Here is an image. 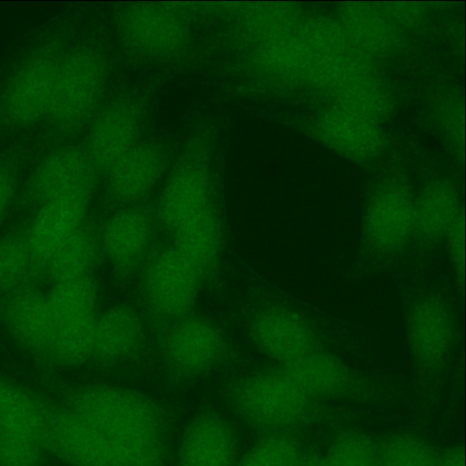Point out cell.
I'll use <instances>...</instances> for the list:
<instances>
[{"label":"cell","instance_id":"11","mask_svg":"<svg viewBox=\"0 0 466 466\" xmlns=\"http://www.w3.org/2000/svg\"><path fill=\"white\" fill-rule=\"evenodd\" d=\"M407 340L415 362L425 369L441 367L456 340V324L448 305L436 297H424L410 309Z\"/></svg>","mask_w":466,"mask_h":466},{"label":"cell","instance_id":"34","mask_svg":"<svg viewBox=\"0 0 466 466\" xmlns=\"http://www.w3.org/2000/svg\"><path fill=\"white\" fill-rule=\"evenodd\" d=\"M448 252L451 264L460 276L464 271V219L461 215L446 236Z\"/></svg>","mask_w":466,"mask_h":466},{"label":"cell","instance_id":"25","mask_svg":"<svg viewBox=\"0 0 466 466\" xmlns=\"http://www.w3.org/2000/svg\"><path fill=\"white\" fill-rule=\"evenodd\" d=\"M96 317L89 314L57 321L46 353L62 366L82 364L93 353Z\"/></svg>","mask_w":466,"mask_h":466},{"label":"cell","instance_id":"33","mask_svg":"<svg viewBox=\"0 0 466 466\" xmlns=\"http://www.w3.org/2000/svg\"><path fill=\"white\" fill-rule=\"evenodd\" d=\"M43 440L0 434V466H43Z\"/></svg>","mask_w":466,"mask_h":466},{"label":"cell","instance_id":"10","mask_svg":"<svg viewBox=\"0 0 466 466\" xmlns=\"http://www.w3.org/2000/svg\"><path fill=\"white\" fill-rule=\"evenodd\" d=\"M43 441L66 466H121L102 433L69 407L49 412Z\"/></svg>","mask_w":466,"mask_h":466},{"label":"cell","instance_id":"31","mask_svg":"<svg viewBox=\"0 0 466 466\" xmlns=\"http://www.w3.org/2000/svg\"><path fill=\"white\" fill-rule=\"evenodd\" d=\"M324 457L328 466H379V447L364 433L350 431L338 437Z\"/></svg>","mask_w":466,"mask_h":466},{"label":"cell","instance_id":"4","mask_svg":"<svg viewBox=\"0 0 466 466\" xmlns=\"http://www.w3.org/2000/svg\"><path fill=\"white\" fill-rule=\"evenodd\" d=\"M60 57L45 45L14 69L0 95V116L7 125L28 127L47 117Z\"/></svg>","mask_w":466,"mask_h":466},{"label":"cell","instance_id":"9","mask_svg":"<svg viewBox=\"0 0 466 466\" xmlns=\"http://www.w3.org/2000/svg\"><path fill=\"white\" fill-rule=\"evenodd\" d=\"M364 238L384 255L402 249L415 235V199L404 186L388 183L370 197L363 216Z\"/></svg>","mask_w":466,"mask_h":466},{"label":"cell","instance_id":"16","mask_svg":"<svg viewBox=\"0 0 466 466\" xmlns=\"http://www.w3.org/2000/svg\"><path fill=\"white\" fill-rule=\"evenodd\" d=\"M238 440L229 421L216 412L197 416L183 432L177 466H235Z\"/></svg>","mask_w":466,"mask_h":466},{"label":"cell","instance_id":"6","mask_svg":"<svg viewBox=\"0 0 466 466\" xmlns=\"http://www.w3.org/2000/svg\"><path fill=\"white\" fill-rule=\"evenodd\" d=\"M158 216L173 235L218 218L206 165L185 160L174 168L159 196Z\"/></svg>","mask_w":466,"mask_h":466},{"label":"cell","instance_id":"27","mask_svg":"<svg viewBox=\"0 0 466 466\" xmlns=\"http://www.w3.org/2000/svg\"><path fill=\"white\" fill-rule=\"evenodd\" d=\"M56 321L96 314L97 289L88 276L55 282L46 296Z\"/></svg>","mask_w":466,"mask_h":466},{"label":"cell","instance_id":"8","mask_svg":"<svg viewBox=\"0 0 466 466\" xmlns=\"http://www.w3.org/2000/svg\"><path fill=\"white\" fill-rule=\"evenodd\" d=\"M142 111L133 98H116L96 112L89 123L85 152L97 172L106 173L137 142Z\"/></svg>","mask_w":466,"mask_h":466},{"label":"cell","instance_id":"1","mask_svg":"<svg viewBox=\"0 0 466 466\" xmlns=\"http://www.w3.org/2000/svg\"><path fill=\"white\" fill-rule=\"evenodd\" d=\"M67 407L102 433L121 466H167L168 421L148 396L125 387L91 384L74 390Z\"/></svg>","mask_w":466,"mask_h":466},{"label":"cell","instance_id":"13","mask_svg":"<svg viewBox=\"0 0 466 466\" xmlns=\"http://www.w3.org/2000/svg\"><path fill=\"white\" fill-rule=\"evenodd\" d=\"M167 166L164 148L154 141H139L106 174L108 192L127 206H136L161 181Z\"/></svg>","mask_w":466,"mask_h":466},{"label":"cell","instance_id":"7","mask_svg":"<svg viewBox=\"0 0 466 466\" xmlns=\"http://www.w3.org/2000/svg\"><path fill=\"white\" fill-rule=\"evenodd\" d=\"M118 23L124 43L146 57L173 56L183 50L189 38L190 29L185 16L157 4L128 7Z\"/></svg>","mask_w":466,"mask_h":466},{"label":"cell","instance_id":"22","mask_svg":"<svg viewBox=\"0 0 466 466\" xmlns=\"http://www.w3.org/2000/svg\"><path fill=\"white\" fill-rule=\"evenodd\" d=\"M283 370L310 398L333 397L350 386V374L334 355L318 348L303 355Z\"/></svg>","mask_w":466,"mask_h":466},{"label":"cell","instance_id":"18","mask_svg":"<svg viewBox=\"0 0 466 466\" xmlns=\"http://www.w3.org/2000/svg\"><path fill=\"white\" fill-rule=\"evenodd\" d=\"M153 229V220L145 209L127 206L113 214L105 224L102 248L116 268L132 270L147 258Z\"/></svg>","mask_w":466,"mask_h":466},{"label":"cell","instance_id":"24","mask_svg":"<svg viewBox=\"0 0 466 466\" xmlns=\"http://www.w3.org/2000/svg\"><path fill=\"white\" fill-rule=\"evenodd\" d=\"M461 215L454 188L443 182L431 184L415 200V234L431 242L445 238Z\"/></svg>","mask_w":466,"mask_h":466},{"label":"cell","instance_id":"2","mask_svg":"<svg viewBox=\"0 0 466 466\" xmlns=\"http://www.w3.org/2000/svg\"><path fill=\"white\" fill-rule=\"evenodd\" d=\"M106 83L102 56L91 47H77L61 56L47 117L59 129L75 132L97 112Z\"/></svg>","mask_w":466,"mask_h":466},{"label":"cell","instance_id":"32","mask_svg":"<svg viewBox=\"0 0 466 466\" xmlns=\"http://www.w3.org/2000/svg\"><path fill=\"white\" fill-rule=\"evenodd\" d=\"M33 259L26 238L9 236L0 239V291L20 284Z\"/></svg>","mask_w":466,"mask_h":466},{"label":"cell","instance_id":"14","mask_svg":"<svg viewBox=\"0 0 466 466\" xmlns=\"http://www.w3.org/2000/svg\"><path fill=\"white\" fill-rule=\"evenodd\" d=\"M93 191H78L38 205L26 238L33 259L44 263L70 236L81 228Z\"/></svg>","mask_w":466,"mask_h":466},{"label":"cell","instance_id":"37","mask_svg":"<svg viewBox=\"0 0 466 466\" xmlns=\"http://www.w3.org/2000/svg\"><path fill=\"white\" fill-rule=\"evenodd\" d=\"M297 466H328V464L324 456L302 453Z\"/></svg>","mask_w":466,"mask_h":466},{"label":"cell","instance_id":"30","mask_svg":"<svg viewBox=\"0 0 466 466\" xmlns=\"http://www.w3.org/2000/svg\"><path fill=\"white\" fill-rule=\"evenodd\" d=\"M436 455L423 440L397 434L379 447V466H433Z\"/></svg>","mask_w":466,"mask_h":466},{"label":"cell","instance_id":"28","mask_svg":"<svg viewBox=\"0 0 466 466\" xmlns=\"http://www.w3.org/2000/svg\"><path fill=\"white\" fill-rule=\"evenodd\" d=\"M301 454L290 435L269 433L239 457L235 466H297Z\"/></svg>","mask_w":466,"mask_h":466},{"label":"cell","instance_id":"21","mask_svg":"<svg viewBox=\"0 0 466 466\" xmlns=\"http://www.w3.org/2000/svg\"><path fill=\"white\" fill-rule=\"evenodd\" d=\"M5 318L21 344L35 351H47L56 321L46 297L35 290L16 293L7 304Z\"/></svg>","mask_w":466,"mask_h":466},{"label":"cell","instance_id":"20","mask_svg":"<svg viewBox=\"0 0 466 466\" xmlns=\"http://www.w3.org/2000/svg\"><path fill=\"white\" fill-rule=\"evenodd\" d=\"M143 337V322L137 311L113 306L96 317L92 356L106 363L124 360L137 351Z\"/></svg>","mask_w":466,"mask_h":466},{"label":"cell","instance_id":"15","mask_svg":"<svg viewBox=\"0 0 466 466\" xmlns=\"http://www.w3.org/2000/svg\"><path fill=\"white\" fill-rule=\"evenodd\" d=\"M96 173L84 148H58L45 157L32 172L29 197L39 205L65 194L93 191Z\"/></svg>","mask_w":466,"mask_h":466},{"label":"cell","instance_id":"5","mask_svg":"<svg viewBox=\"0 0 466 466\" xmlns=\"http://www.w3.org/2000/svg\"><path fill=\"white\" fill-rule=\"evenodd\" d=\"M204 272L174 246L146 263L142 290L149 308L164 318L180 319L195 304Z\"/></svg>","mask_w":466,"mask_h":466},{"label":"cell","instance_id":"19","mask_svg":"<svg viewBox=\"0 0 466 466\" xmlns=\"http://www.w3.org/2000/svg\"><path fill=\"white\" fill-rule=\"evenodd\" d=\"M319 137L334 150L357 160L376 155L381 136L371 118L354 110H331L319 122Z\"/></svg>","mask_w":466,"mask_h":466},{"label":"cell","instance_id":"35","mask_svg":"<svg viewBox=\"0 0 466 466\" xmlns=\"http://www.w3.org/2000/svg\"><path fill=\"white\" fill-rule=\"evenodd\" d=\"M15 192V180L13 172L0 165V221L9 209Z\"/></svg>","mask_w":466,"mask_h":466},{"label":"cell","instance_id":"36","mask_svg":"<svg viewBox=\"0 0 466 466\" xmlns=\"http://www.w3.org/2000/svg\"><path fill=\"white\" fill-rule=\"evenodd\" d=\"M433 466H465L463 449L460 446L447 449L436 455Z\"/></svg>","mask_w":466,"mask_h":466},{"label":"cell","instance_id":"3","mask_svg":"<svg viewBox=\"0 0 466 466\" xmlns=\"http://www.w3.org/2000/svg\"><path fill=\"white\" fill-rule=\"evenodd\" d=\"M309 397L284 371H262L238 381L229 401L250 426L284 432L300 423L309 410Z\"/></svg>","mask_w":466,"mask_h":466},{"label":"cell","instance_id":"29","mask_svg":"<svg viewBox=\"0 0 466 466\" xmlns=\"http://www.w3.org/2000/svg\"><path fill=\"white\" fill-rule=\"evenodd\" d=\"M350 39L371 51H384L391 45L394 34L388 20L370 8H352L346 14Z\"/></svg>","mask_w":466,"mask_h":466},{"label":"cell","instance_id":"17","mask_svg":"<svg viewBox=\"0 0 466 466\" xmlns=\"http://www.w3.org/2000/svg\"><path fill=\"white\" fill-rule=\"evenodd\" d=\"M221 333L209 321L185 316L177 319L165 340V353L178 371L196 375L212 368L222 356Z\"/></svg>","mask_w":466,"mask_h":466},{"label":"cell","instance_id":"12","mask_svg":"<svg viewBox=\"0 0 466 466\" xmlns=\"http://www.w3.org/2000/svg\"><path fill=\"white\" fill-rule=\"evenodd\" d=\"M250 333L257 348L283 367L317 349L310 324L297 311L283 307L260 310L253 318Z\"/></svg>","mask_w":466,"mask_h":466},{"label":"cell","instance_id":"26","mask_svg":"<svg viewBox=\"0 0 466 466\" xmlns=\"http://www.w3.org/2000/svg\"><path fill=\"white\" fill-rule=\"evenodd\" d=\"M98 252L94 237L82 228L64 241L43 263L55 281L87 275Z\"/></svg>","mask_w":466,"mask_h":466},{"label":"cell","instance_id":"23","mask_svg":"<svg viewBox=\"0 0 466 466\" xmlns=\"http://www.w3.org/2000/svg\"><path fill=\"white\" fill-rule=\"evenodd\" d=\"M48 415L32 393L0 377V434L43 440Z\"/></svg>","mask_w":466,"mask_h":466}]
</instances>
